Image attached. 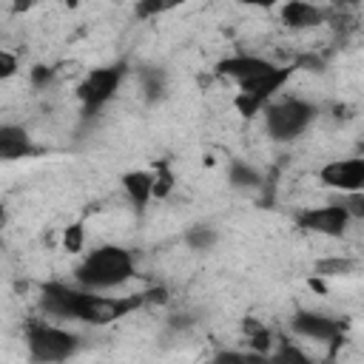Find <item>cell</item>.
Segmentation results:
<instances>
[{"label": "cell", "mask_w": 364, "mask_h": 364, "mask_svg": "<svg viewBox=\"0 0 364 364\" xmlns=\"http://www.w3.org/2000/svg\"><path fill=\"white\" fill-rule=\"evenodd\" d=\"M134 273H136V264H134L131 250L119 245H100L88 250L82 262L74 267V282L88 290L105 293V290H117L125 282H131Z\"/></svg>", "instance_id": "1"}, {"label": "cell", "mask_w": 364, "mask_h": 364, "mask_svg": "<svg viewBox=\"0 0 364 364\" xmlns=\"http://www.w3.org/2000/svg\"><path fill=\"white\" fill-rule=\"evenodd\" d=\"M264 131L273 142H293L299 139L313 119L318 117V108L301 97H276L264 105Z\"/></svg>", "instance_id": "2"}, {"label": "cell", "mask_w": 364, "mask_h": 364, "mask_svg": "<svg viewBox=\"0 0 364 364\" xmlns=\"http://www.w3.org/2000/svg\"><path fill=\"white\" fill-rule=\"evenodd\" d=\"M97 290H88L82 284H63V282H48L40 287V310L48 318L60 321H82L91 324Z\"/></svg>", "instance_id": "3"}, {"label": "cell", "mask_w": 364, "mask_h": 364, "mask_svg": "<svg viewBox=\"0 0 364 364\" xmlns=\"http://www.w3.org/2000/svg\"><path fill=\"white\" fill-rule=\"evenodd\" d=\"M26 347H28L31 361L57 364V361H68L77 355L80 336L51 321H31L26 327Z\"/></svg>", "instance_id": "4"}, {"label": "cell", "mask_w": 364, "mask_h": 364, "mask_svg": "<svg viewBox=\"0 0 364 364\" xmlns=\"http://www.w3.org/2000/svg\"><path fill=\"white\" fill-rule=\"evenodd\" d=\"M128 65L125 60H117L111 65H102V68H91L80 85H77V100L82 105V117H97L117 94V88L122 85V77H125Z\"/></svg>", "instance_id": "5"}, {"label": "cell", "mask_w": 364, "mask_h": 364, "mask_svg": "<svg viewBox=\"0 0 364 364\" xmlns=\"http://www.w3.org/2000/svg\"><path fill=\"white\" fill-rule=\"evenodd\" d=\"M296 68H299V65H276L273 71H267V74H262V77H256V80L239 85V88H236V97H233L236 111H239L242 117H256V114H262L264 105H267L270 100H276L279 91L290 82V77L296 74Z\"/></svg>", "instance_id": "6"}, {"label": "cell", "mask_w": 364, "mask_h": 364, "mask_svg": "<svg viewBox=\"0 0 364 364\" xmlns=\"http://www.w3.org/2000/svg\"><path fill=\"white\" fill-rule=\"evenodd\" d=\"M350 213H347V205L344 202H327V205H318V208H307L296 216V225L307 233H318V236H327V239H338L347 233V225H350Z\"/></svg>", "instance_id": "7"}, {"label": "cell", "mask_w": 364, "mask_h": 364, "mask_svg": "<svg viewBox=\"0 0 364 364\" xmlns=\"http://www.w3.org/2000/svg\"><path fill=\"white\" fill-rule=\"evenodd\" d=\"M290 330L299 338H310L321 344H338L344 338V321L318 310H296L290 318Z\"/></svg>", "instance_id": "8"}, {"label": "cell", "mask_w": 364, "mask_h": 364, "mask_svg": "<svg viewBox=\"0 0 364 364\" xmlns=\"http://www.w3.org/2000/svg\"><path fill=\"white\" fill-rule=\"evenodd\" d=\"M318 182L338 193H361L364 191V156L330 159L318 168Z\"/></svg>", "instance_id": "9"}, {"label": "cell", "mask_w": 364, "mask_h": 364, "mask_svg": "<svg viewBox=\"0 0 364 364\" xmlns=\"http://www.w3.org/2000/svg\"><path fill=\"white\" fill-rule=\"evenodd\" d=\"M273 68H276L273 60H267L262 54H245V51H239V54L222 57L213 71H216V77L230 80L239 88V85H245V82H250V80H256V77H262V74H267Z\"/></svg>", "instance_id": "10"}, {"label": "cell", "mask_w": 364, "mask_h": 364, "mask_svg": "<svg viewBox=\"0 0 364 364\" xmlns=\"http://www.w3.org/2000/svg\"><path fill=\"white\" fill-rule=\"evenodd\" d=\"M279 17H282V23H284L287 28L304 31V28H316V26H321V23L327 20V11L318 9V6L310 3V0H287V3H282Z\"/></svg>", "instance_id": "11"}, {"label": "cell", "mask_w": 364, "mask_h": 364, "mask_svg": "<svg viewBox=\"0 0 364 364\" xmlns=\"http://www.w3.org/2000/svg\"><path fill=\"white\" fill-rule=\"evenodd\" d=\"M122 191L128 202L142 213L154 199V171H128L122 173Z\"/></svg>", "instance_id": "12"}, {"label": "cell", "mask_w": 364, "mask_h": 364, "mask_svg": "<svg viewBox=\"0 0 364 364\" xmlns=\"http://www.w3.org/2000/svg\"><path fill=\"white\" fill-rule=\"evenodd\" d=\"M28 154H34L28 131H26L23 125L6 122V125L0 128V156H3V159H23V156H28Z\"/></svg>", "instance_id": "13"}, {"label": "cell", "mask_w": 364, "mask_h": 364, "mask_svg": "<svg viewBox=\"0 0 364 364\" xmlns=\"http://www.w3.org/2000/svg\"><path fill=\"white\" fill-rule=\"evenodd\" d=\"M139 82H142V91H145V100L148 102H159L168 91V74L156 65H145L139 71Z\"/></svg>", "instance_id": "14"}, {"label": "cell", "mask_w": 364, "mask_h": 364, "mask_svg": "<svg viewBox=\"0 0 364 364\" xmlns=\"http://www.w3.org/2000/svg\"><path fill=\"white\" fill-rule=\"evenodd\" d=\"M228 182H230L233 188H239V191H250V188H259V185H262V176H259V171L250 168L247 162L233 159V162L228 165Z\"/></svg>", "instance_id": "15"}, {"label": "cell", "mask_w": 364, "mask_h": 364, "mask_svg": "<svg viewBox=\"0 0 364 364\" xmlns=\"http://www.w3.org/2000/svg\"><path fill=\"white\" fill-rule=\"evenodd\" d=\"M219 242V233L213 225H191L185 230V245L191 250H210Z\"/></svg>", "instance_id": "16"}, {"label": "cell", "mask_w": 364, "mask_h": 364, "mask_svg": "<svg viewBox=\"0 0 364 364\" xmlns=\"http://www.w3.org/2000/svg\"><path fill=\"white\" fill-rule=\"evenodd\" d=\"M185 3H188V0H136L134 14H136L139 20H154V17H162V14H168V11L179 9V6H185Z\"/></svg>", "instance_id": "17"}, {"label": "cell", "mask_w": 364, "mask_h": 364, "mask_svg": "<svg viewBox=\"0 0 364 364\" xmlns=\"http://www.w3.org/2000/svg\"><path fill=\"white\" fill-rule=\"evenodd\" d=\"M353 267H355L353 259H347V256H330V259H318V262H316V276H318V279H327V276H347Z\"/></svg>", "instance_id": "18"}, {"label": "cell", "mask_w": 364, "mask_h": 364, "mask_svg": "<svg viewBox=\"0 0 364 364\" xmlns=\"http://www.w3.org/2000/svg\"><path fill=\"white\" fill-rule=\"evenodd\" d=\"M173 191V173L168 165H156L154 171V199H165Z\"/></svg>", "instance_id": "19"}, {"label": "cell", "mask_w": 364, "mask_h": 364, "mask_svg": "<svg viewBox=\"0 0 364 364\" xmlns=\"http://www.w3.org/2000/svg\"><path fill=\"white\" fill-rule=\"evenodd\" d=\"M270 358L273 361H307V355L293 341H287V338H279V347L270 350Z\"/></svg>", "instance_id": "20"}, {"label": "cell", "mask_w": 364, "mask_h": 364, "mask_svg": "<svg viewBox=\"0 0 364 364\" xmlns=\"http://www.w3.org/2000/svg\"><path fill=\"white\" fill-rule=\"evenodd\" d=\"M28 80H31L34 88H48L54 82V68L51 65H34L31 74H28Z\"/></svg>", "instance_id": "21"}, {"label": "cell", "mask_w": 364, "mask_h": 364, "mask_svg": "<svg viewBox=\"0 0 364 364\" xmlns=\"http://www.w3.org/2000/svg\"><path fill=\"white\" fill-rule=\"evenodd\" d=\"M82 239H85L82 225H71V228L65 230V236H63V245H65L68 253H77V250H82Z\"/></svg>", "instance_id": "22"}, {"label": "cell", "mask_w": 364, "mask_h": 364, "mask_svg": "<svg viewBox=\"0 0 364 364\" xmlns=\"http://www.w3.org/2000/svg\"><path fill=\"white\" fill-rule=\"evenodd\" d=\"M341 202L347 205L350 219H364V191H361V193H344Z\"/></svg>", "instance_id": "23"}, {"label": "cell", "mask_w": 364, "mask_h": 364, "mask_svg": "<svg viewBox=\"0 0 364 364\" xmlns=\"http://www.w3.org/2000/svg\"><path fill=\"white\" fill-rule=\"evenodd\" d=\"M14 74H17V57H14L9 48H3V51H0V77L9 80V77H14Z\"/></svg>", "instance_id": "24"}, {"label": "cell", "mask_w": 364, "mask_h": 364, "mask_svg": "<svg viewBox=\"0 0 364 364\" xmlns=\"http://www.w3.org/2000/svg\"><path fill=\"white\" fill-rule=\"evenodd\" d=\"M239 6H250V9H273L279 0H233Z\"/></svg>", "instance_id": "25"}, {"label": "cell", "mask_w": 364, "mask_h": 364, "mask_svg": "<svg viewBox=\"0 0 364 364\" xmlns=\"http://www.w3.org/2000/svg\"><path fill=\"white\" fill-rule=\"evenodd\" d=\"M338 6H353V3H361V0H336Z\"/></svg>", "instance_id": "26"}, {"label": "cell", "mask_w": 364, "mask_h": 364, "mask_svg": "<svg viewBox=\"0 0 364 364\" xmlns=\"http://www.w3.org/2000/svg\"><path fill=\"white\" fill-rule=\"evenodd\" d=\"M71 3H77V0H71Z\"/></svg>", "instance_id": "27"}]
</instances>
